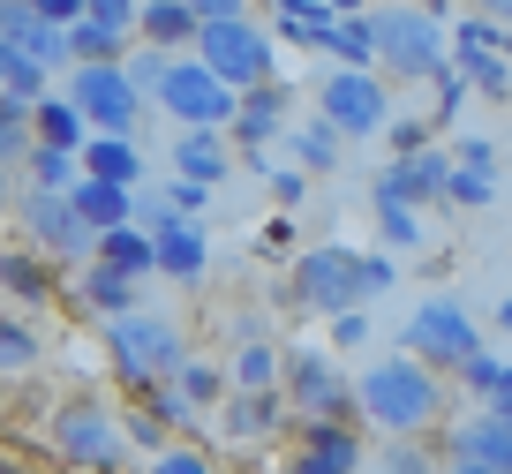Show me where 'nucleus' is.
Wrapping results in <instances>:
<instances>
[{
	"mask_svg": "<svg viewBox=\"0 0 512 474\" xmlns=\"http://www.w3.org/2000/svg\"><path fill=\"white\" fill-rule=\"evenodd\" d=\"M279 474H339V467H324L317 452H294V459H287V467H279Z\"/></svg>",
	"mask_w": 512,
	"mask_h": 474,
	"instance_id": "obj_54",
	"label": "nucleus"
},
{
	"mask_svg": "<svg viewBox=\"0 0 512 474\" xmlns=\"http://www.w3.org/2000/svg\"><path fill=\"white\" fill-rule=\"evenodd\" d=\"M136 226H144L151 234V271H159V279H204V264H211V234L196 219H181V211H166V204H136Z\"/></svg>",
	"mask_w": 512,
	"mask_h": 474,
	"instance_id": "obj_11",
	"label": "nucleus"
},
{
	"mask_svg": "<svg viewBox=\"0 0 512 474\" xmlns=\"http://www.w3.org/2000/svg\"><path fill=\"white\" fill-rule=\"evenodd\" d=\"M83 301H91V309L113 324V316H128L136 301H144V279H128V271H106V264H91V271H83Z\"/></svg>",
	"mask_w": 512,
	"mask_h": 474,
	"instance_id": "obj_31",
	"label": "nucleus"
},
{
	"mask_svg": "<svg viewBox=\"0 0 512 474\" xmlns=\"http://www.w3.org/2000/svg\"><path fill=\"white\" fill-rule=\"evenodd\" d=\"M445 174H452V151H415V158H392V166H384L377 174V189L369 196H392V204H437V196H445Z\"/></svg>",
	"mask_w": 512,
	"mask_h": 474,
	"instance_id": "obj_14",
	"label": "nucleus"
},
{
	"mask_svg": "<svg viewBox=\"0 0 512 474\" xmlns=\"http://www.w3.org/2000/svg\"><path fill=\"white\" fill-rule=\"evenodd\" d=\"M430 83H437V121H452V113H460V106H467V98H475V83H467V76H460V68H437V76H430Z\"/></svg>",
	"mask_w": 512,
	"mask_h": 474,
	"instance_id": "obj_42",
	"label": "nucleus"
},
{
	"mask_svg": "<svg viewBox=\"0 0 512 474\" xmlns=\"http://www.w3.org/2000/svg\"><path fill=\"white\" fill-rule=\"evenodd\" d=\"M384 474H430V459L415 452V437H392V459H384Z\"/></svg>",
	"mask_w": 512,
	"mask_h": 474,
	"instance_id": "obj_50",
	"label": "nucleus"
},
{
	"mask_svg": "<svg viewBox=\"0 0 512 474\" xmlns=\"http://www.w3.org/2000/svg\"><path fill=\"white\" fill-rule=\"evenodd\" d=\"M452 377H460L467 392H482V399H490V392H505V384H512V362H497L490 347H475V354H467L460 369H452Z\"/></svg>",
	"mask_w": 512,
	"mask_h": 474,
	"instance_id": "obj_39",
	"label": "nucleus"
},
{
	"mask_svg": "<svg viewBox=\"0 0 512 474\" xmlns=\"http://www.w3.org/2000/svg\"><path fill=\"white\" fill-rule=\"evenodd\" d=\"M23 226H31V249L38 256H91V226L76 219L61 189H31L23 196Z\"/></svg>",
	"mask_w": 512,
	"mask_h": 474,
	"instance_id": "obj_13",
	"label": "nucleus"
},
{
	"mask_svg": "<svg viewBox=\"0 0 512 474\" xmlns=\"http://www.w3.org/2000/svg\"><path fill=\"white\" fill-rule=\"evenodd\" d=\"M136 38L159 46V53H181V46H196V16L181 0H144V8H136Z\"/></svg>",
	"mask_w": 512,
	"mask_h": 474,
	"instance_id": "obj_25",
	"label": "nucleus"
},
{
	"mask_svg": "<svg viewBox=\"0 0 512 474\" xmlns=\"http://www.w3.org/2000/svg\"><path fill=\"white\" fill-rule=\"evenodd\" d=\"M196 61L226 83V91H256V83H279V53L272 38L256 31L249 16H219V23H196Z\"/></svg>",
	"mask_w": 512,
	"mask_h": 474,
	"instance_id": "obj_5",
	"label": "nucleus"
},
{
	"mask_svg": "<svg viewBox=\"0 0 512 474\" xmlns=\"http://www.w3.org/2000/svg\"><path fill=\"white\" fill-rule=\"evenodd\" d=\"M430 128H437V121H384V143H392V158L430 151Z\"/></svg>",
	"mask_w": 512,
	"mask_h": 474,
	"instance_id": "obj_43",
	"label": "nucleus"
},
{
	"mask_svg": "<svg viewBox=\"0 0 512 474\" xmlns=\"http://www.w3.org/2000/svg\"><path fill=\"white\" fill-rule=\"evenodd\" d=\"M392 286H400V264H392V256H362V301L392 294Z\"/></svg>",
	"mask_w": 512,
	"mask_h": 474,
	"instance_id": "obj_45",
	"label": "nucleus"
},
{
	"mask_svg": "<svg viewBox=\"0 0 512 474\" xmlns=\"http://www.w3.org/2000/svg\"><path fill=\"white\" fill-rule=\"evenodd\" d=\"M151 474H219V467H211V452H196V444H166V452H151Z\"/></svg>",
	"mask_w": 512,
	"mask_h": 474,
	"instance_id": "obj_41",
	"label": "nucleus"
},
{
	"mask_svg": "<svg viewBox=\"0 0 512 474\" xmlns=\"http://www.w3.org/2000/svg\"><path fill=\"white\" fill-rule=\"evenodd\" d=\"M279 377H287V354L272 347V339H241L234 347V362H226V384H234V392H279Z\"/></svg>",
	"mask_w": 512,
	"mask_h": 474,
	"instance_id": "obj_23",
	"label": "nucleus"
},
{
	"mask_svg": "<svg viewBox=\"0 0 512 474\" xmlns=\"http://www.w3.org/2000/svg\"><path fill=\"white\" fill-rule=\"evenodd\" d=\"M38 362H46V339H38L31 316L0 309V377H38Z\"/></svg>",
	"mask_w": 512,
	"mask_h": 474,
	"instance_id": "obj_26",
	"label": "nucleus"
},
{
	"mask_svg": "<svg viewBox=\"0 0 512 474\" xmlns=\"http://www.w3.org/2000/svg\"><path fill=\"white\" fill-rule=\"evenodd\" d=\"M475 16H490V23H512V0H475Z\"/></svg>",
	"mask_w": 512,
	"mask_h": 474,
	"instance_id": "obj_55",
	"label": "nucleus"
},
{
	"mask_svg": "<svg viewBox=\"0 0 512 474\" xmlns=\"http://www.w3.org/2000/svg\"><path fill=\"white\" fill-rule=\"evenodd\" d=\"M369 46H377V68H392V83H430L445 68V16L415 0H392V8L369 0Z\"/></svg>",
	"mask_w": 512,
	"mask_h": 474,
	"instance_id": "obj_2",
	"label": "nucleus"
},
{
	"mask_svg": "<svg viewBox=\"0 0 512 474\" xmlns=\"http://www.w3.org/2000/svg\"><path fill=\"white\" fill-rule=\"evenodd\" d=\"M279 392H287V414H347V407H354L347 369H339L324 347L287 354V377H279Z\"/></svg>",
	"mask_w": 512,
	"mask_h": 474,
	"instance_id": "obj_12",
	"label": "nucleus"
},
{
	"mask_svg": "<svg viewBox=\"0 0 512 474\" xmlns=\"http://www.w3.org/2000/svg\"><path fill=\"white\" fill-rule=\"evenodd\" d=\"M76 166L91 181H121V189H136V181H144V151H136V143L128 136H91L76 151Z\"/></svg>",
	"mask_w": 512,
	"mask_h": 474,
	"instance_id": "obj_22",
	"label": "nucleus"
},
{
	"mask_svg": "<svg viewBox=\"0 0 512 474\" xmlns=\"http://www.w3.org/2000/svg\"><path fill=\"white\" fill-rule=\"evenodd\" d=\"M68 106L91 121V136H128V128L144 121V91L128 83L121 61H83V68H68Z\"/></svg>",
	"mask_w": 512,
	"mask_h": 474,
	"instance_id": "obj_6",
	"label": "nucleus"
},
{
	"mask_svg": "<svg viewBox=\"0 0 512 474\" xmlns=\"http://www.w3.org/2000/svg\"><path fill=\"white\" fill-rule=\"evenodd\" d=\"M264 181H272V196H279V204H302V196H309V174H302V166H279V174H264Z\"/></svg>",
	"mask_w": 512,
	"mask_h": 474,
	"instance_id": "obj_48",
	"label": "nucleus"
},
{
	"mask_svg": "<svg viewBox=\"0 0 512 474\" xmlns=\"http://www.w3.org/2000/svg\"><path fill=\"white\" fill-rule=\"evenodd\" d=\"M354 407H362V422L384 429V437H430V422L445 414V384H437V369L415 362V354H384V362H369L362 377H354Z\"/></svg>",
	"mask_w": 512,
	"mask_h": 474,
	"instance_id": "obj_1",
	"label": "nucleus"
},
{
	"mask_svg": "<svg viewBox=\"0 0 512 474\" xmlns=\"http://www.w3.org/2000/svg\"><path fill=\"white\" fill-rule=\"evenodd\" d=\"M317 113L339 128V136H384V121H392V91H384L377 68H332V76L317 83Z\"/></svg>",
	"mask_w": 512,
	"mask_h": 474,
	"instance_id": "obj_8",
	"label": "nucleus"
},
{
	"mask_svg": "<svg viewBox=\"0 0 512 474\" xmlns=\"http://www.w3.org/2000/svg\"><path fill=\"white\" fill-rule=\"evenodd\" d=\"M46 444H53V459H61V467H76V474H113V467L128 459L121 414H113L106 399H91V392H76V399H61V407H53Z\"/></svg>",
	"mask_w": 512,
	"mask_h": 474,
	"instance_id": "obj_3",
	"label": "nucleus"
},
{
	"mask_svg": "<svg viewBox=\"0 0 512 474\" xmlns=\"http://www.w3.org/2000/svg\"><path fill=\"white\" fill-rule=\"evenodd\" d=\"M68 204H76V219L91 226V234H106V226H128V219H136V189H121V181H91V174H76Z\"/></svg>",
	"mask_w": 512,
	"mask_h": 474,
	"instance_id": "obj_19",
	"label": "nucleus"
},
{
	"mask_svg": "<svg viewBox=\"0 0 512 474\" xmlns=\"http://www.w3.org/2000/svg\"><path fill=\"white\" fill-rule=\"evenodd\" d=\"M174 174H181V181H204V189H219V181L234 174V151H226V136H219V128H181V143H174Z\"/></svg>",
	"mask_w": 512,
	"mask_h": 474,
	"instance_id": "obj_17",
	"label": "nucleus"
},
{
	"mask_svg": "<svg viewBox=\"0 0 512 474\" xmlns=\"http://www.w3.org/2000/svg\"><path fill=\"white\" fill-rule=\"evenodd\" d=\"M294 309L309 316H339L362 309V249H302L294 256Z\"/></svg>",
	"mask_w": 512,
	"mask_h": 474,
	"instance_id": "obj_7",
	"label": "nucleus"
},
{
	"mask_svg": "<svg viewBox=\"0 0 512 474\" xmlns=\"http://www.w3.org/2000/svg\"><path fill=\"white\" fill-rule=\"evenodd\" d=\"M128 46H136V31H113V23H91V16L68 23V68H83V61H121Z\"/></svg>",
	"mask_w": 512,
	"mask_h": 474,
	"instance_id": "obj_30",
	"label": "nucleus"
},
{
	"mask_svg": "<svg viewBox=\"0 0 512 474\" xmlns=\"http://www.w3.org/2000/svg\"><path fill=\"white\" fill-rule=\"evenodd\" d=\"M226 128H234L249 151L279 143V136L294 128V121H287V91H279V83H256V91H241V98H234V121H226Z\"/></svg>",
	"mask_w": 512,
	"mask_h": 474,
	"instance_id": "obj_15",
	"label": "nucleus"
},
{
	"mask_svg": "<svg viewBox=\"0 0 512 474\" xmlns=\"http://www.w3.org/2000/svg\"><path fill=\"white\" fill-rule=\"evenodd\" d=\"M369 339V309H339L332 316V347H362Z\"/></svg>",
	"mask_w": 512,
	"mask_h": 474,
	"instance_id": "obj_47",
	"label": "nucleus"
},
{
	"mask_svg": "<svg viewBox=\"0 0 512 474\" xmlns=\"http://www.w3.org/2000/svg\"><path fill=\"white\" fill-rule=\"evenodd\" d=\"M452 68H460L482 98H512V61L505 53H452Z\"/></svg>",
	"mask_w": 512,
	"mask_h": 474,
	"instance_id": "obj_35",
	"label": "nucleus"
},
{
	"mask_svg": "<svg viewBox=\"0 0 512 474\" xmlns=\"http://www.w3.org/2000/svg\"><path fill=\"white\" fill-rule=\"evenodd\" d=\"M0 98H8V106H23V113L46 98V68H38L16 38H0Z\"/></svg>",
	"mask_w": 512,
	"mask_h": 474,
	"instance_id": "obj_28",
	"label": "nucleus"
},
{
	"mask_svg": "<svg viewBox=\"0 0 512 474\" xmlns=\"http://www.w3.org/2000/svg\"><path fill=\"white\" fill-rule=\"evenodd\" d=\"M166 384H174V392H181V407H189V414H204V407H219V399H226V392H234V384H226V369H211V362H196V354H181V369H174V377H166Z\"/></svg>",
	"mask_w": 512,
	"mask_h": 474,
	"instance_id": "obj_32",
	"label": "nucleus"
},
{
	"mask_svg": "<svg viewBox=\"0 0 512 474\" xmlns=\"http://www.w3.org/2000/svg\"><path fill=\"white\" fill-rule=\"evenodd\" d=\"M317 53H332L339 68H377V46H369V8L362 16H339L317 31Z\"/></svg>",
	"mask_w": 512,
	"mask_h": 474,
	"instance_id": "obj_29",
	"label": "nucleus"
},
{
	"mask_svg": "<svg viewBox=\"0 0 512 474\" xmlns=\"http://www.w3.org/2000/svg\"><path fill=\"white\" fill-rule=\"evenodd\" d=\"M0 474H31V467H23V459H8V452H0Z\"/></svg>",
	"mask_w": 512,
	"mask_h": 474,
	"instance_id": "obj_58",
	"label": "nucleus"
},
{
	"mask_svg": "<svg viewBox=\"0 0 512 474\" xmlns=\"http://www.w3.org/2000/svg\"><path fill=\"white\" fill-rule=\"evenodd\" d=\"M23 8H31V16H46V23H61V31L83 16V0H23Z\"/></svg>",
	"mask_w": 512,
	"mask_h": 474,
	"instance_id": "obj_52",
	"label": "nucleus"
},
{
	"mask_svg": "<svg viewBox=\"0 0 512 474\" xmlns=\"http://www.w3.org/2000/svg\"><path fill=\"white\" fill-rule=\"evenodd\" d=\"M0 294L23 301V309H53V301H61L53 256H38V249H0Z\"/></svg>",
	"mask_w": 512,
	"mask_h": 474,
	"instance_id": "obj_16",
	"label": "nucleus"
},
{
	"mask_svg": "<svg viewBox=\"0 0 512 474\" xmlns=\"http://www.w3.org/2000/svg\"><path fill=\"white\" fill-rule=\"evenodd\" d=\"M369 204H377V226H384L392 249H422V211L415 204H392V196H369Z\"/></svg>",
	"mask_w": 512,
	"mask_h": 474,
	"instance_id": "obj_37",
	"label": "nucleus"
},
{
	"mask_svg": "<svg viewBox=\"0 0 512 474\" xmlns=\"http://www.w3.org/2000/svg\"><path fill=\"white\" fill-rule=\"evenodd\" d=\"M91 264L128 271V279H151V234H144L136 219H128V226H106V234H91Z\"/></svg>",
	"mask_w": 512,
	"mask_h": 474,
	"instance_id": "obj_24",
	"label": "nucleus"
},
{
	"mask_svg": "<svg viewBox=\"0 0 512 474\" xmlns=\"http://www.w3.org/2000/svg\"><path fill=\"white\" fill-rule=\"evenodd\" d=\"M302 452H317L324 467H339V474L362 467V437L347 429V414H302Z\"/></svg>",
	"mask_w": 512,
	"mask_h": 474,
	"instance_id": "obj_20",
	"label": "nucleus"
},
{
	"mask_svg": "<svg viewBox=\"0 0 512 474\" xmlns=\"http://www.w3.org/2000/svg\"><path fill=\"white\" fill-rule=\"evenodd\" d=\"M452 53H505V61H512V23L460 16V23H452Z\"/></svg>",
	"mask_w": 512,
	"mask_h": 474,
	"instance_id": "obj_36",
	"label": "nucleus"
},
{
	"mask_svg": "<svg viewBox=\"0 0 512 474\" xmlns=\"http://www.w3.org/2000/svg\"><path fill=\"white\" fill-rule=\"evenodd\" d=\"M106 354H113V377L128 384V392H144V384H166L181 369V324L159 309H128L106 324Z\"/></svg>",
	"mask_w": 512,
	"mask_h": 474,
	"instance_id": "obj_4",
	"label": "nucleus"
},
{
	"mask_svg": "<svg viewBox=\"0 0 512 474\" xmlns=\"http://www.w3.org/2000/svg\"><path fill=\"white\" fill-rule=\"evenodd\" d=\"M445 474H497V467H482V459H445Z\"/></svg>",
	"mask_w": 512,
	"mask_h": 474,
	"instance_id": "obj_56",
	"label": "nucleus"
},
{
	"mask_svg": "<svg viewBox=\"0 0 512 474\" xmlns=\"http://www.w3.org/2000/svg\"><path fill=\"white\" fill-rule=\"evenodd\" d=\"M452 166H482V174H490V166H497L490 136H460V143H452Z\"/></svg>",
	"mask_w": 512,
	"mask_h": 474,
	"instance_id": "obj_49",
	"label": "nucleus"
},
{
	"mask_svg": "<svg viewBox=\"0 0 512 474\" xmlns=\"http://www.w3.org/2000/svg\"><path fill=\"white\" fill-rule=\"evenodd\" d=\"M23 151H31V113L0 98V189H8V166H23Z\"/></svg>",
	"mask_w": 512,
	"mask_h": 474,
	"instance_id": "obj_38",
	"label": "nucleus"
},
{
	"mask_svg": "<svg viewBox=\"0 0 512 474\" xmlns=\"http://www.w3.org/2000/svg\"><path fill=\"white\" fill-rule=\"evenodd\" d=\"M151 98H159L181 128H226V121H234V98H241V91H226L204 61H166L159 83H151Z\"/></svg>",
	"mask_w": 512,
	"mask_h": 474,
	"instance_id": "obj_9",
	"label": "nucleus"
},
{
	"mask_svg": "<svg viewBox=\"0 0 512 474\" xmlns=\"http://www.w3.org/2000/svg\"><path fill=\"white\" fill-rule=\"evenodd\" d=\"M279 143H287V151L302 158V174H332V166H339V151H347V136H339V128L324 121V113H317V121H302V128H287Z\"/></svg>",
	"mask_w": 512,
	"mask_h": 474,
	"instance_id": "obj_27",
	"label": "nucleus"
},
{
	"mask_svg": "<svg viewBox=\"0 0 512 474\" xmlns=\"http://www.w3.org/2000/svg\"><path fill=\"white\" fill-rule=\"evenodd\" d=\"M256 249H264V256H287V249H294V226H287V219H272L264 234H256Z\"/></svg>",
	"mask_w": 512,
	"mask_h": 474,
	"instance_id": "obj_53",
	"label": "nucleus"
},
{
	"mask_svg": "<svg viewBox=\"0 0 512 474\" xmlns=\"http://www.w3.org/2000/svg\"><path fill=\"white\" fill-rule=\"evenodd\" d=\"M475 347H482V324H475L452 294H430L415 316H407V354H415V362H430V369H460Z\"/></svg>",
	"mask_w": 512,
	"mask_h": 474,
	"instance_id": "obj_10",
	"label": "nucleus"
},
{
	"mask_svg": "<svg viewBox=\"0 0 512 474\" xmlns=\"http://www.w3.org/2000/svg\"><path fill=\"white\" fill-rule=\"evenodd\" d=\"M369 0H279L287 23H339V16H362Z\"/></svg>",
	"mask_w": 512,
	"mask_h": 474,
	"instance_id": "obj_40",
	"label": "nucleus"
},
{
	"mask_svg": "<svg viewBox=\"0 0 512 474\" xmlns=\"http://www.w3.org/2000/svg\"><path fill=\"white\" fill-rule=\"evenodd\" d=\"M497 324H505V339H512V294H505V301H497Z\"/></svg>",
	"mask_w": 512,
	"mask_h": 474,
	"instance_id": "obj_57",
	"label": "nucleus"
},
{
	"mask_svg": "<svg viewBox=\"0 0 512 474\" xmlns=\"http://www.w3.org/2000/svg\"><path fill=\"white\" fill-rule=\"evenodd\" d=\"M219 414H226V437L256 444V437H272V429H287V392H226Z\"/></svg>",
	"mask_w": 512,
	"mask_h": 474,
	"instance_id": "obj_18",
	"label": "nucleus"
},
{
	"mask_svg": "<svg viewBox=\"0 0 512 474\" xmlns=\"http://www.w3.org/2000/svg\"><path fill=\"white\" fill-rule=\"evenodd\" d=\"M31 143H46V151H83V143H91V121L68 106V91H61V98L46 91V98L31 106Z\"/></svg>",
	"mask_w": 512,
	"mask_h": 474,
	"instance_id": "obj_21",
	"label": "nucleus"
},
{
	"mask_svg": "<svg viewBox=\"0 0 512 474\" xmlns=\"http://www.w3.org/2000/svg\"><path fill=\"white\" fill-rule=\"evenodd\" d=\"M76 151H46V143H31V151H23V181H31V189H76Z\"/></svg>",
	"mask_w": 512,
	"mask_h": 474,
	"instance_id": "obj_33",
	"label": "nucleus"
},
{
	"mask_svg": "<svg viewBox=\"0 0 512 474\" xmlns=\"http://www.w3.org/2000/svg\"><path fill=\"white\" fill-rule=\"evenodd\" d=\"M211 204V189H204V181H181L174 174V189H166V211H181V219H196V211H204Z\"/></svg>",
	"mask_w": 512,
	"mask_h": 474,
	"instance_id": "obj_46",
	"label": "nucleus"
},
{
	"mask_svg": "<svg viewBox=\"0 0 512 474\" xmlns=\"http://www.w3.org/2000/svg\"><path fill=\"white\" fill-rule=\"evenodd\" d=\"M437 204H452V211H490V204H497V174H482V166H452Z\"/></svg>",
	"mask_w": 512,
	"mask_h": 474,
	"instance_id": "obj_34",
	"label": "nucleus"
},
{
	"mask_svg": "<svg viewBox=\"0 0 512 474\" xmlns=\"http://www.w3.org/2000/svg\"><path fill=\"white\" fill-rule=\"evenodd\" d=\"M196 23H219V16H249V0H181Z\"/></svg>",
	"mask_w": 512,
	"mask_h": 474,
	"instance_id": "obj_51",
	"label": "nucleus"
},
{
	"mask_svg": "<svg viewBox=\"0 0 512 474\" xmlns=\"http://www.w3.org/2000/svg\"><path fill=\"white\" fill-rule=\"evenodd\" d=\"M136 8H144V0H83V16L113 23V31H136Z\"/></svg>",
	"mask_w": 512,
	"mask_h": 474,
	"instance_id": "obj_44",
	"label": "nucleus"
}]
</instances>
